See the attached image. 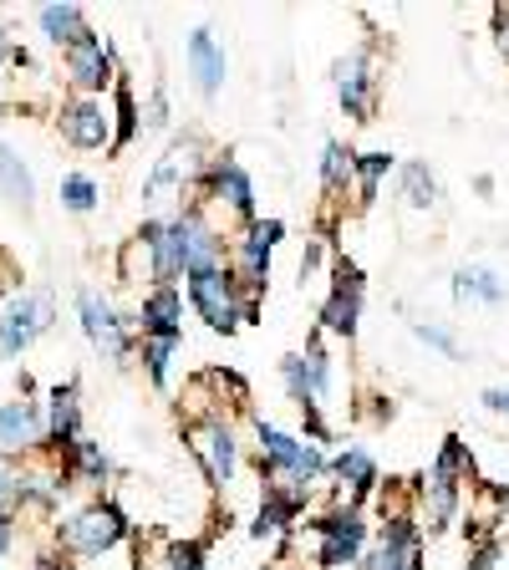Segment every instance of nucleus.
<instances>
[{
    "label": "nucleus",
    "instance_id": "obj_16",
    "mask_svg": "<svg viewBox=\"0 0 509 570\" xmlns=\"http://www.w3.org/2000/svg\"><path fill=\"white\" fill-rule=\"evenodd\" d=\"M184 67H189V77H194V92H199L204 102H214L229 77V57H225V47L214 41L209 26L189 31V41H184Z\"/></svg>",
    "mask_w": 509,
    "mask_h": 570
},
{
    "label": "nucleus",
    "instance_id": "obj_7",
    "mask_svg": "<svg viewBox=\"0 0 509 570\" xmlns=\"http://www.w3.org/2000/svg\"><path fill=\"white\" fill-rule=\"evenodd\" d=\"M332 87L336 102L352 122H372L378 118V97H382V77L372 67V51H346L332 61Z\"/></svg>",
    "mask_w": 509,
    "mask_h": 570
},
{
    "label": "nucleus",
    "instance_id": "obj_1",
    "mask_svg": "<svg viewBox=\"0 0 509 570\" xmlns=\"http://www.w3.org/2000/svg\"><path fill=\"white\" fill-rule=\"evenodd\" d=\"M255 449H261V484H291V489H316L332 469V459L306 439H291L275 423H255Z\"/></svg>",
    "mask_w": 509,
    "mask_h": 570
},
{
    "label": "nucleus",
    "instance_id": "obj_34",
    "mask_svg": "<svg viewBox=\"0 0 509 570\" xmlns=\"http://www.w3.org/2000/svg\"><path fill=\"white\" fill-rule=\"evenodd\" d=\"M281 382H285V392H291V403L296 407H316L311 403V387H306V372H301V352L281 356Z\"/></svg>",
    "mask_w": 509,
    "mask_h": 570
},
{
    "label": "nucleus",
    "instance_id": "obj_18",
    "mask_svg": "<svg viewBox=\"0 0 509 570\" xmlns=\"http://www.w3.org/2000/svg\"><path fill=\"white\" fill-rule=\"evenodd\" d=\"M138 332L164 336V342H184V296H178V285H148L143 291Z\"/></svg>",
    "mask_w": 509,
    "mask_h": 570
},
{
    "label": "nucleus",
    "instance_id": "obj_15",
    "mask_svg": "<svg viewBox=\"0 0 509 570\" xmlns=\"http://www.w3.org/2000/svg\"><path fill=\"white\" fill-rule=\"evenodd\" d=\"M311 494L306 489H291V484H265V499H261V514L249 524L255 540H281V534H296L301 530V514H306Z\"/></svg>",
    "mask_w": 509,
    "mask_h": 570
},
{
    "label": "nucleus",
    "instance_id": "obj_29",
    "mask_svg": "<svg viewBox=\"0 0 509 570\" xmlns=\"http://www.w3.org/2000/svg\"><path fill=\"white\" fill-rule=\"evenodd\" d=\"M174 352H178V342H164V336H143L138 342V356H143L154 387H168V382H174Z\"/></svg>",
    "mask_w": 509,
    "mask_h": 570
},
{
    "label": "nucleus",
    "instance_id": "obj_36",
    "mask_svg": "<svg viewBox=\"0 0 509 570\" xmlns=\"http://www.w3.org/2000/svg\"><path fill=\"white\" fill-rule=\"evenodd\" d=\"M143 122H148V128H168V92L164 87L148 92V102H143Z\"/></svg>",
    "mask_w": 509,
    "mask_h": 570
},
{
    "label": "nucleus",
    "instance_id": "obj_41",
    "mask_svg": "<svg viewBox=\"0 0 509 570\" xmlns=\"http://www.w3.org/2000/svg\"><path fill=\"white\" fill-rule=\"evenodd\" d=\"M495 556H499V546L495 540H484V546L474 550V570H495Z\"/></svg>",
    "mask_w": 509,
    "mask_h": 570
},
{
    "label": "nucleus",
    "instance_id": "obj_14",
    "mask_svg": "<svg viewBox=\"0 0 509 570\" xmlns=\"http://www.w3.org/2000/svg\"><path fill=\"white\" fill-rule=\"evenodd\" d=\"M326 479H336V504H352V510H362V504L382 489L378 459H372L368 449H356V443L336 453L332 469H326Z\"/></svg>",
    "mask_w": 509,
    "mask_h": 570
},
{
    "label": "nucleus",
    "instance_id": "obj_19",
    "mask_svg": "<svg viewBox=\"0 0 509 570\" xmlns=\"http://www.w3.org/2000/svg\"><path fill=\"white\" fill-rule=\"evenodd\" d=\"M41 433H47V413H41V403H26V397L0 403V453H6V459L26 453L31 443H41Z\"/></svg>",
    "mask_w": 509,
    "mask_h": 570
},
{
    "label": "nucleus",
    "instance_id": "obj_40",
    "mask_svg": "<svg viewBox=\"0 0 509 570\" xmlns=\"http://www.w3.org/2000/svg\"><path fill=\"white\" fill-rule=\"evenodd\" d=\"M479 403H484L489 413H505L509 417V387H484V392H479Z\"/></svg>",
    "mask_w": 509,
    "mask_h": 570
},
{
    "label": "nucleus",
    "instance_id": "obj_8",
    "mask_svg": "<svg viewBox=\"0 0 509 570\" xmlns=\"http://www.w3.org/2000/svg\"><path fill=\"white\" fill-rule=\"evenodd\" d=\"M174 239H178V265H184V275L219 271V265L229 261V239L204 219V204H189V209L174 214Z\"/></svg>",
    "mask_w": 509,
    "mask_h": 570
},
{
    "label": "nucleus",
    "instance_id": "obj_27",
    "mask_svg": "<svg viewBox=\"0 0 509 570\" xmlns=\"http://www.w3.org/2000/svg\"><path fill=\"white\" fill-rule=\"evenodd\" d=\"M107 469H112V459H107L102 443H92V439H77L61 453V474H77V479H87V484H102Z\"/></svg>",
    "mask_w": 509,
    "mask_h": 570
},
{
    "label": "nucleus",
    "instance_id": "obj_43",
    "mask_svg": "<svg viewBox=\"0 0 509 570\" xmlns=\"http://www.w3.org/2000/svg\"><path fill=\"white\" fill-rule=\"evenodd\" d=\"M11 546H16V520L11 514H0V556H6Z\"/></svg>",
    "mask_w": 509,
    "mask_h": 570
},
{
    "label": "nucleus",
    "instance_id": "obj_35",
    "mask_svg": "<svg viewBox=\"0 0 509 570\" xmlns=\"http://www.w3.org/2000/svg\"><path fill=\"white\" fill-rule=\"evenodd\" d=\"M16 484H21V469H16V459L0 453V514L16 510Z\"/></svg>",
    "mask_w": 509,
    "mask_h": 570
},
{
    "label": "nucleus",
    "instance_id": "obj_28",
    "mask_svg": "<svg viewBox=\"0 0 509 570\" xmlns=\"http://www.w3.org/2000/svg\"><path fill=\"white\" fill-rule=\"evenodd\" d=\"M398 184H403V204L408 209H439V178L428 164H398Z\"/></svg>",
    "mask_w": 509,
    "mask_h": 570
},
{
    "label": "nucleus",
    "instance_id": "obj_10",
    "mask_svg": "<svg viewBox=\"0 0 509 570\" xmlns=\"http://www.w3.org/2000/svg\"><path fill=\"white\" fill-rule=\"evenodd\" d=\"M51 321H57V306H51L47 291H36V296H16L11 306L0 311V356H21L36 336L51 332Z\"/></svg>",
    "mask_w": 509,
    "mask_h": 570
},
{
    "label": "nucleus",
    "instance_id": "obj_42",
    "mask_svg": "<svg viewBox=\"0 0 509 570\" xmlns=\"http://www.w3.org/2000/svg\"><path fill=\"white\" fill-rule=\"evenodd\" d=\"M31 570H71V560L57 550V556H36V560H31Z\"/></svg>",
    "mask_w": 509,
    "mask_h": 570
},
{
    "label": "nucleus",
    "instance_id": "obj_26",
    "mask_svg": "<svg viewBox=\"0 0 509 570\" xmlns=\"http://www.w3.org/2000/svg\"><path fill=\"white\" fill-rule=\"evenodd\" d=\"M352 168H356V154L346 142L332 138L321 148V194H326V199H342L346 184H352Z\"/></svg>",
    "mask_w": 509,
    "mask_h": 570
},
{
    "label": "nucleus",
    "instance_id": "obj_13",
    "mask_svg": "<svg viewBox=\"0 0 509 570\" xmlns=\"http://www.w3.org/2000/svg\"><path fill=\"white\" fill-rule=\"evenodd\" d=\"M57 128H61V138H67L71 148L97 154V148L112 142V112L102 107V97H71V102H61Z\"/></svg>",
    "mask_w": 509,
    "mask_h": 570
},
{
    "label": "nucleus",
    "instance_id": "obj_11",
    "mask_svg": "<svg viewBox=\"0 0 509 570\" xmlns=\"http://www.w3.org/2000/svg\"><path fill=\"white\" fill-rule=\"evenodd\" d=\"M77 316H82V332L87 342L97 346V352L107 356V362H128L133 356V336H128V321L118 316V311L107 306L97 291H77Z\"/></svg>",
    "mask_w": 509,
    "mask_h": 570
},
{
    "label": "nucleus",
    "instance_id": "obj_25",
    "mask_svg": "<svg viewBox=\"0 0 509 570\" xmlns=\"http://www.w3.org/2000/svg\"><path fill=\"white\" fill-rule=\"evenodd\" d=\"M0 194L31 214V204H36V178H31V168L16 158L11 142H0Z\"/></svg>",
    "mask_w": 509,
    "mask_h": 570
},
{
    "label": "nucleus",
    "instance_id": "obj_37",
    "mask_svg": "<svg viewBox=\"0 0 509 570\" xmlns=\"http://www.w3.org/2000/svg\"><path fill=\"white\" fill-rule=\"evenodd\" d=\"M321 261H326V239H306V255H301V285L321 271Z\"/></svg>",
    "mask_w": 509,
    "mask_h": 570
},
{
    "label": "nucleus",
    "instance_id": "obj_9",
    "mask_svg": "<svg viewBox=\"0 0 509 570\" xmlns=\"http://www.w3.org/2000/svg\"><path fill=\"white\" fill-rule=\"evenodd\" d=\"M194 204H219V209H229L235 219L255 225V178H249L235 158H209L204 184H199V199Z\"/></svg>",
    "mask_w": 509,
    "mask_h": 570
},
{
    "label": "nucleus",
    "instance_id": "obj_22",
    "mask_svg": "<svg viewBox=\"0 0 509 570\" xmlns=\"http://www.w3.org/2000/svg\"><path fill=\"white\" fill-rule=\"evenodd\" d=\"M301 372H306V387H311V403H326L336 392V372H332V352H326V336L311 332L306 352H301Z\"/></svg>",
    "mask_w": 509,
    "mask_h": 570
},
{
    "label": "nucleus",
    "instance_id": "obj_32",
    "mask_svg": "<svg viewBox=\"0 0 509 570\" xmlns=\"http://www.w3.org/2000/svg\"><path fill=\"white\" fill-rule=\"evenodd\" d=\"M439 469H449L453 479H459V484H469V479H474V453H469V443L459 439V433H449V439H443V449H439Z\"/></svg>",
    "mask_w": 509,
    "mask_h": 570
},
{
    "label": "nucleus",
    "instance_id": "obj_39",
    "mask_svg": "<svg viewBox=\"0 0 509 570\" xmlns=\"http://www.w3.org/2000/svg\"><path fill=\"white\" fill-rule=\"evenodd\" d=\"M249 229H255V235H261L265 239V245H281V235H285V219H255V225H249Z\"/></svg>",
    "mask_w": 509,
    "mask_h": 570
},
{
    "label": "nucleus",
    "instance_id": "obj_24",
    "mask_svg": "<svg viewBox=\"0 0 509 570\" xmlns=\"http://www.w3.org/2000/svg\"><path fill=\"white\" fill-rule=\"evenodd\" d=\"M398 168V158L388 154V148H372V154H356V168H352V184H356V204L368 209V204H378V189L382 178Z\"/></svg>",
    "mask_w": 509,
    "mask_h": 570
},
{
    "label": "nucleus",
    "instance_id": "obj_17",
    "mask_svg": "<svg viewBox=\"0 0 509 570\" xmlns=\"http://www.w3.org/2000/svg\"><path fill=\"white\" fill-rule=\"evenodd\" d=\"M418 504H423V524L428 534H443L453 520H459V504H463V484L449 474V469H428V479L418 484Z\"/></svg>",
    "mask_w": 509,
    "mask_h": 570
},
{
    "label": "nucleus",
    "instance_id": "obj_6",
    "mask_svg": "<svg viewBox=\"0 0 509 570\" xmlns=\"http://www.w3.org/2000/svg\"><path fill=\"white\" fill-rule=\"evenodd\" d=\"M362 301H368V275H362V265H352L346 255L332 261V291L321 301V336L352 342L356 326H362Z\"/></svg>",
    "mask_w": 509,
    "mask_h": 570
},
{
    "label": "nucleus",
    "instance_id": "obj_5",
    "mask_svg": "<svg viewBox=\"0 0 509 570\" xmlns=\"http://www.w3.org/2000/svg\"><path fill=\"white\" fill-rule=\"evenodd\" d=\"M189 449L194 459H199L204 479H209L214 489H229L239 474V433L235 423H229V413H204L189 423Z\"/></svg>",
    "mask_w": 509,
    "mask_h": 570
},
{
    "label": "nucleus",
    "instance_id": "obj_31",
    "mask_svg": "<svg viewBox=\"0 0 509 570\" xmlns=\"http://www.w3.org/2000/svg\"><path fill=\"white\" fill-rule=\"evenodd\" d=\"M97 199H102L97 178H87V174H67V178H61V209H71V214H92V209H97Z\"/></svg>",
    "mask_w": 509,
    "mask_h": 570
},
{
    "label": "nucleus",
    "instance_id": "obj_23",
    "mask_svg": "<svg viewBox=\"0 0 509 570\" xmlns=\"http://www.w3.org/2000/svg\"><path fill=\"white\" fill-rule=\"evenodd\" d=\"M453 301H484V306H499L505 301V281H499L489 265H463V271H453Z\"/></svg>",
    "mask_w": 509,
    "mask_h": 570
},
{
    "label": "nucleus",
    "instance_id": "obj_21",
    "mask_svg": "<svg viewBox=\"0 0 509 570\" xmlns=\"http://www.w3.org/2000/svg\"><path fill=\"white\" fill-rule=\"evenodd\" d=\"M36 26H41V36H47L51 47H61V51L77 47V41L92 31L82 6H41V11H36Z\"/></svg>",
    "mask_w": 509,
    "mask_h": 570
},
{
    "label": "nucleus",
    "instance_id": "obj_4",
    "mask_svg": "<svg viewBox=\"0 0 509 570\" xmlns=\"http://www.w3.org/2000/svg\"><path fill=\"white\" fill-rule=\"evenodd\" d=\"M184 291H189V306L199 311V321L209 332L219 336H235L245 321V296H239L235 275L219 265V271H199V275H184Z\"/></svg>",
    "mask_w": 509,
    "mask_h": 570
},
{
    "label": "nucleus",
    "instance_id": "obj_12",
    "mask_svg": "<svg viewBox=\"0 0 509 570\" xmlns=\"http://www.w3.org/2000/svg\"><path fill=\"white\" fill-rule=\"evenodd\" d=\"M61 61H67V82L77 87L82 97H97L102 87L118 82V67H112V47H107L97 31H87L77 47L61 51Z\"/></svg>",
    "mask_w": 509,
    "mask_h": 570
},
{
    "label": "nucleus",
    "instance_id": "obj_3",
    "mask_svg": "<svg viewBox=\"0 0 509 570\" xmlns=\"http://www.w3.org/2000/svg\"><path fill=\"white\" fill-rule=\"evenodd\" d=\"M368 514L352 510V504H332L326 514H316L311 520V540H316V550H311V566L316 570H342V566H356V560L368 556Z\"/></svg>",
    "mask_w": 509,
    "mask_h": 570
},
{
    "label": "nucleus",
    "instance_id": "obj_38",
    "mask_svg": "<svg viewBox=\"0 0 509 570\" xmlns=\"http://www.w3.org/2000/svg\"><path fill=\"white\" fill-rule=\"evenodd\" d=\"M495 47L509 61V6H495Z\"/></svg>",
    "mask_w": 509,
    "mask_h": 570
},
{
    "label": "nucleus",
    "instance_id": "obj_30",
    "mask_svg": "<svg viewBox=\"0 0 509 570\" xmlns=\"http://www.w3.org/2000/svg\"><path fill=\"white\" fill-rule=\"evenodd\" d=\"M112 102H118V112H112V118H118L112 122V148H128V142L138 138V102H133V87L123 82V77L112 82Z\"/></svg>",
    "mask_w": 509,
    "mask_h": 570
},
{
    "label": "nucleus",
    "instance_id": "obj_2",
    "mask_svg": "<svg viewBox=\"0 0 509 570\" xmlns=\"http://www.w3.org/2000/svg\"><path fill=\"white\" fill-rule=\"evenodd\" d=\"M128 534H133L128 514H123L118 504L97 499V504H87V510L67 514V520L57 524V550H61V556L97 560V556H107V550H118Z\"/></svg>",
    "mask_w": 509,
    "mask_h": 570
},
{
    "label": "nucleus",
    "instance_id": "obj_33",
    "mask_svg": "<svg viewBox=\"0 0 509 570\" xmlns=\"http://www.w3.org/2000/svg\"><path fill=\"white\" fill-rule=\"evenodd\" d=\"M408 326H413V336H418V342H423V346H433V352L453 356V362H459V356H463V346L453 342V332H443L439 321H408Z\"/></svg>",
    "mask_w": 509,
    "mask_h": 570
},
{
    "label": "nucleus",
    "instance_id": "obj_20",
    "mask_svg": "<svg viewBox=\"0 0 509 570\" xmlns=\"http://www.w3.org/2000/svg\"><path fill=\"white\" fill-rule=\"evenodd\" d=\"M47 433H51V449L57 459L82 439V397H77V382H57L47 397Z\"/></svg>",
    "mask_w": 509,
    "mask_h": 570
}]
</instances>
